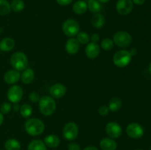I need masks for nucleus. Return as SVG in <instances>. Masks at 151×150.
Returning <instances> with one entry per match:
<instances>
[{"label":"nucleus","instance_id":"e433bc0d","mask_svg":"<svg viewBox=\"0 0 151 150\" xmlns=\"http://www.w3.org/2000/svg\"><path fill=\"white\" fill-rule=\"evenodd\" d=\"M133 3L137 4V5H142L145 2V0H132Z\"/></svg>","mask_w":151,"mask_h":150},{"label":"nucleus","instance_id":"1a4fd4ad","mask_svg":"<svg viewBox=\"0 0 151 150\" xmlns=\"http://www.w3.org/2000/svg\"><path fill=\"white\" fill-rule=\"evenodd\" d=\"M134 8L132 0H118L116 4V9L118 13L122 16H126L131 13Z\"/></svg>","mask_w":151,"mask_h":150},{"label":"nucleus","instance_id":"f257e3e1","mask_svg":"<svg viewBox=\"0 0 151 150\" xmlns=\"http://www.w3.org/2000/svg\"><path fill=\"white\" fill-rule=\"evenodd\" d=\"M24 129L27 133L31 136H38L44 132L45 125L38 119H29L25 122Z\"/></svg>","mask_w":151,"mask_h":150},{"label":"nucleus","instance_id":"cd10ccee","mask_svg":"<svg viewBox=\"0 0 151 150\" xmlns=\"http://www.w3.org/2000/svg\"><path fill=\"white\" fill-rule=\"evenodd\" d=\"M20 114L24 118H29L32 114V107L28 104H24L20 107Z\"/></svg>","mask_w":151,"mask_h":150},{"label":"nucleus","instance_id":"c03bdc74","mask_svg":"<svg viewBox=\"0 0 151 150\" xmlns=\"http://www.w3.org/2000/svg\"><path fill=\"white\" fill-rule=\"evenodd\" d=\"M137 150H142V149H137Z\"/></svg>","mask_w":151,"mask_h":150},{"label":"nucleus","instance_id":"473e14b6","mask_svg":"<svg viewBox=\"0 0 151 150\" xmlns=\"http://www.w3.org/2000/svg\"><path fill=\"white\" fill-rule=\"evenodd\" d=\"M109 107H107V106H106V105L100 106V108H99V110H98L99 114L102 116H107L108 113H109Z\"/></svg>","mask_w":151,"mask_h":150},{"label":"nucleus","instance_id":"bb28decb","mask_svg":"<svg viewBox=\"0 0 151 150\" xmlns=\"http://www.w3.org/2000/svg\"><path fill=\"white\" fill-rule=\"evenodd\" d=\"M10 4L7 0H0V16H5L10 12Z\"/></svg>","mask_w":151,"mask_h":150},{"label":"nucleus","instance_id":"a878e982","mask_svg":"<svg viewBox=\"0 0 151 150\" xmlns=\"http://www.w3.org/2000/svg\"><path fill=\"white\" fill-rule=\"evenodd\" d=\"M10 7L11 10L16 13H19L24 8V2L23 0H13L10 4Z\"/></svg>","mask_w":151,"mask_h":150},{"label":"nucleus","instance_id":"4468645a","mask_svg":"<svg viewBox=\"0 0 151 150\" xmlns=\"http://www.w3.org/2000/svg\"><path fill=\"white\" fill-rule=\"evenodd\" d=\"M21 78V74L19 73V71H16L15 69L13 70H9L7 71L5 73L4 76V81L7 84H15Z\"/></svg>","mask_w":151,"mask_h":150},{"label":"nucleus","instance_id":"ddd939ff","mask_svg":"<svg viewBox=\"0 0 151 150\" xmlns=\"http://www.w3.org/2000/svg\"><path fill=\"white\" fill-rule=\"evenodd\" d=\"M66 92V87L60 83L53 85L50 88V94L52 97L55 99H60L65 95Z\"/></svg>","mask_w":151,"mask_h":150},{"label":"nucleus","instance_id":"5701e85b","mask_svg":"<svg viewBox=\"0 0 151 150\" xmlns=\"http://www.w3.org/2000/svg\"><path fill=\"white\" fill-rule=\"evenodd\" d=\"M4 149L6 150H20L21 144L14 138H10L4 143Z\"/></svg>","mask_w":151,"mask_h":150},{"label":"nucleus","instance_id":"7ed1b4c3","mask_svg":"<svg viewBox=\"0 0 151 150\" xmlns=\"http://www.w3.org/2000/svg\"><path fill=\"white\" fill-rule=\"evenodd\" d=\"M10 64L16 71H24L27 69L28 60L27 55L22 51H16L10 57Z\"/></svg>","mask_w":151,"mask_h":150},{"label":"nucleus","instance_id":"58836bf2","mask_svg":"<svg viewBox=\"0 0 151 150\" xmlns=\"http://www.w3.org/2000/svg\"><path fill=\"white\" fill-rule=\"evenodd\" d=\"M83 150H98V149L95 146H89L86 147Z\"/></svg>","mask_w":151,"mask_h":150},{"label":"nucleus","instance_id":"79ce46f5","mask_svg":"<svg viewBox=\"0 0 151 150\" xmlns=\"http://www.w3.org/2000/svg\"><path fill=\"white\" fill-rule=\"evenodd\" d=\"M149 71H150V74H151V63H150V66H149Z\"/></svg>","mask_w":151,"mask_h":150},{"label":"nucleus","instance_id":"c85d7f7f","mask_svg":"<svg viewBox=\"0 0 151 150\" xmlns=\"http://www.w3.org/2000/svg\"><path fill=\"white\" fill-rule=\"evenodd\" d=\"M77 40L80 44H87L90 41L89 35L85 32H79L77 35Z\"/></svg>","mask_w":151,"mask_h":150},{"label":"nucleus","instance_id":"6ab92c4d","mask_svg":"<svg viewBox=\"0 0 151 150\" xmlns=\"http://www.w3.org/2000/svg\"><path fill=\"white\" fill-rule=\"evenodd\" d=\"M87 9H88V6H87L86 2L82 0L76 1L72 7L73 12L78 15L84 14L87 11Z\"/></svg>","mask_w":151,"mask_h":150},{"label":"nucleus","instance_id":"2eb2a0df","mask_svg":"<svg viewBox=\"0 0 151 150\" xmlns=\"http://www.w3.org/2000/svg\"><path fill=\"white\" fill-rule=\"evenodd\" d=\"M80 49V43L75 38H70L66 44V50L68 54H75Z\"/></svg>","mask_w":151,"mask_h":150},{"label":"nucleus","instance_id":"f704fd0d","mask_svg":"<svg viewBox=\"0 0 151 150\" xmlns=\"http://www.w3.org/2000/svg\"><path fill=\"white\" fill-rule=\"evenodd\" d=\"M56 1H57L58 4H60V5L66 6L69 5V4H71L73 0H56Z\"/></svg>","mask_w":151,"mask_h":150},{"label":"nucleus","instance_id":"0eeeda50","mask_svg":"<svg viewBox=\"0 0 151 150\" xmlns=\"http://www.w3.org/2000/svg\"><path fill=\"white\" fill-rule=\"evenodd\" d=\"M78 125L74 122H69L63 127V135L68 141H73L78 137Z\"/></svg>","mask_w":151,"mask_h":150},{"label":"nucleus","instance_id":"39448f33","mask_svg":"<svg viewBox=\"0 0 151 150\" xmlns=\"http://www.w3.org/2000/svg\"><path fill=\"white\" fill-rule=\"evenodd\" d=\"M113 41L116 46L121 48H126L132 43V37L125 31H119L114 35Z\"/></svg>","mask_w":151,"mask_h":150},{"label":"nucleus","instance_id":"9d476101","mask_svg":"<svg viewBox=\"0 0 151 150\" xmlns=\"http://www.w3.org/2000/svg\"><path fill=\"white\" fill-rule=\"evenodd\" d=\"M7 99L12 103H18L23 96V90L19 85H13L9 88L7 94Z\"/></svg>","mask_w":151,"mask_h":150},{"label":"nucleus","instance_id":"37998d69","mask_svg":"<svg viewBox=\"0 0 151 150\" xmlns=\"http://www.w3.org/2000/svg\"><path fill=\"white\" fill-rule=\"evenodd\" d=\"M150 150H151V146H150Z\"/></svg>","mask_w":151,"mask_h":150},{"label":"nucleus","instance_id":"f8f14e48","mask_svg":"<svg viewBox=\"0 0 151 150\" xmlns=\"http://www.w3.org/2000/svg\"><path fill=\"white\" fill-rule=\"evenodd\" d=\"M100 51V46L97 43L91 42L86 46L85 49V53L87 57L89 59H94L99 55Z\"/></svg>","mask_w":151,"mask_h":150},{"label":"nucleus","instance_id":"2f4dec72","mask_svg":"<svg viewBox=\"0 0 151 150\" xmlns=\"http://www.w3.org/2000/svg\"><path fill=\"white\" fill-rule=\"evenodd\" d=\"M29 99H30V101L34 103L39 101L40 99H41L40 98L39 94H38L37 92H35V91H32V92H31L30 94H29Z\"/></svg>","mask_w":151,"mask_h":150},{"label":"nucleus","instance_id":"f3484780","mask_svg":"<svg viewBox=\"0 0 151 150\" xmlns=\"http://www.w3.org/2000/svg\"><path fill=\"white\" fill-rule=\"evenodd\" d=\"M105 23H106V19L101 13H94L93 17L91 18V24L97 29H100L103 27Z\"/></svg>","mask_w":151,"mask_h":150},{"label":"nucleus","instance_id":"c9c22d12","mask_svg":"<svg viewBox=\"0 0 151 150\" xmlns=\"http://www.w3.org/2000/svg\"><path fill=\"white\" fill-rule=\"evenodd\" d=\"M91 41H92V42L97 43V41H99V40H100V36H99L98 34L94 33V34H93L92 35H91Z\"/></svg>","mask_w":151,"mask_h":150},{"label":"nucleus","instance_id":"412c9836","mask_svg":"<svg viewBox=\"0 0 151 150\" xmlns=\"http://www.w3.org/2000/svg\"><path fill=\"white\" fill-rule=\"evenodd\" d=\"M35 78V73L31 69H26L24 70L23 73L21 75V79L24 84H29L33 81Z\"/></svg>","mask_w":151,"mask_h":150},{"label":"nucleus","instance_id":"f03ea898","mask_svg":"<svg viewBox=\"0 0 151 150\" xmlns=\"http://www.w3.org/2000/svg\"><path fill=\"white\" fill-rule=\"evenodd\" d=\"M38 107L40 112L46 116H51L56 109V102L50 96H44L40 99L38 101Z\"/></svg>","mask_w":151,"mask_h":150},{"label":"nucleus","instance_id":"a19ab883","mask_svg":"<svg viewBox=\"0 0 151 150\" xmlns=\"http://www.w3.org/2000/svg\"><path fill=\"white\" fill-rule=\"evenodd\" d=\"M98 1H100V2H102V3H106V2H109L110 0H97Z\"/></svg>","mask_w":151,"mask_h":150},{"label":"nucleus","instance_id":"72a5a7b5","mask_svg":"<svg viewBox=\"0 0 151 150\" xmlns=\"http://www.w3.org/2000/svg\"><path fill=\"white\" fill-rule=\"evenodd\" d=\"M68 149L69 150H81V146L77 143L72 142L68 145Z\"/></svg>","mask_w":151,"mask_h":150},{"label":"nucleus","instance_id":"4be33fe9","mask_svg":"<svg viewBox=\"0 0 151 150\" xmlns=\"http://www.w3.org/2000/svg\"><path fill=\"white\" fill-rule=\"evenodd\" d=\"M27 150H47L44 141L41 140H33L29 144Z\"/></svg>","mask_w":151,"mask_h":150},{"label":"nucleus","instance_id":"ea45409f","mask_svg":"<svg viewBox=\"0 0 151 150\" xmlns=\"http://www.w3.org/2000/svg\"><path fill=\"white\" fill-rule=\"evenodd\" d=\"M3 121H4V116H3L2 113H1V112H0V126H1V125L2 124Z\"/></svg>","mask_w":151,"mask_h":150},{"label":"nucleus","instance_id":"b1692460","mask_svg":"<svg viewBox=\"0 0 151 150\" xmlns=\"http://www.w3.org/2000/svg\"><path fill=\"white\" fill-rule=\"evenodd\" d=\"M122 107V101L118 97H114L109 101V109L111 112H116Z\"/></svg>","mask_w":151,"mask_h":150},{"label":"nucleus","instance_id":"423d86ee","mask_svg":"<svg viewBox=\"0 0 151 150\" xmlns=\"http://www.w3.org/2000/svg\"><path fill=\"white\" fill-rule=\"evenodd\" d=\"M62 30L67 36L74 37L79 32L80 25L75 19H67L62 25Z\"/></svg>","mask_w":151,"mask_h":150},{"label":"nucleus","instance_id":"393cba45","mask_svg":"<svg viewBox=\"0 0 151 150\" xmlns=\"http://www.w3.org/2000/svg\"><path fill=\"white\" fill-rule=\"evenodd\" d=\"M87 6L90 12L93 13H100L102 9L101 4L97 0H88Z\"/></svg>","mask_w":151,"mask_h":150},{"label":"nucleus","instance_id":"a211bd4d","mask_svg":"<svg viewBox=\"0 0 151 150\" xmlns=\"http://www.w3.org/2000/svg\"><path fill=\"white\" fill-rule=\"evenodd\" d=\"M15 46V41L11 38H4L0 42V49L3 51H11Z\"/></svg>","mask_w":151,"mask_h":150},{"label":"nucleus","instance_id":"20e7f679","mask_svg":"<svg viewBox=\"0 0 151 150\" xmlns=\"http://www.w3.org/2000/svg\"><path fill=\"white\" fill-rule=\"evenodd\" d=\"M131 52L127 50H119L116 51L113 57V62L115 66L123 68L128 66L131 60Z\"/></svg>","mask_w":151,"mask_h":150},{"label":"nucleus","instance_id":"9b49d317","mask_svg":"<svg viewBox=\"0 0 151 150\" xmlns=\"http://www.w3.org/2000/svg\"><path fill=\"white\" fill-rule=\"evenodd\" d=\"M106 132L111 138L114 139L121 136L122 133V129L119 124L112 121L107 124L106 126Z\"/></svg>","mask_w":151,"mask_h":150},{"label":"nucleus","instance_id":"c756f323","mask_svg":"<svg viewBox=\"0 0 151 150\" xmlns=\"http://www.w3.org/2000/svg\"><path fill=\"white\" fill-rule=\"evenodd\" d=\"M114 43L113 40H111V38H104L103 41H101V47L103 48V49L106 50V51H109V50H111L114 47Z\"/></svg>","mask_w":151,"mask_h":150},{"label":"nucleus","instance_id":"dca6fc26","mask_svg":"<svg viewBox=\"0 0 151 150\" xmlns=\"http://www.w3.org/2000/svg\"><path fill=\"white\" fill-rule=\"evenodd\" d=\"M100 146L102 150H116L117 148V144L112 138H105L100 141Z\"/></svg>","mask_w":151,"mask_h":150},{"label":"nucleus","instance_id":"4c0bfd02","mask_svg":"<svg viewBox=\"0 0 151 150\" xmlns=\"http://www.w3.org/2000/svg\"><path fill=\"white\" fill-rule=\"evenodd\" d=\"M13 110L16 112L17 111H19V110H20V106L18 104V103H15L14 104H13Z\"/></svg>","mask_w":151,"mask_h":150},{"label":"nucleus","instance_id":"aec40b11","mask_svg":"<svg viewBox=\"0 0 151 150\" xmlns=\"http://www.w3.org/2000/svg\"><path fill=\"white\" fill-rule=\"evenodd\" d=\"M44 143L50 148H56L60 144V139L55 135H49L44 138Z\"/></svg>","mask_w":151,"mask_h":150},{"label":"nucleus","instance_id":"6e6552de","mask_svg":"<svg viewBox=\"0 0 151 150\" xmlns=\"http://www.w3.org/2000/svg\"><path fill=\"white\" fill-rule=\"evenodd\" d=\"M126 133L130 138L139 139L144 135V129L142 126L138 123H131L127 126Z\"/></svg>","mask_w":151,"mask_h":150},{"label":"nucleus","instance_id":"7c9ffc66","mask_svg":"<svg viewBox=\"0 0 151 150\" xmlns=\"http://www.w3.org/2000/svg\"><path fill=\"white\" fill-rule=\"evenodd\" d=\"M12 108V106L10 103L8 102H4L0 107V112L2 114H7L10 112Z\"/></svg>","mask_w":151,"mask_h":150}]
</instances>
